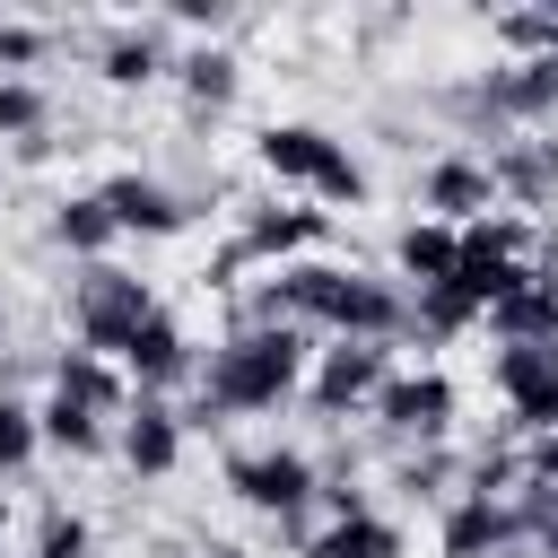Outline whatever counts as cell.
I'll return each instance as SVG.
<instances>
[{
	"mask_svg": "<svg viewBox=\"0 0 558 558\" xmlns=\"http://www.w3.org/2000/svg\"><path fill=\"white\" fill-rule=\"evenodd\" d=\"M0 532H9V497H0Z\"/></svg>",
	"mask_w": 558,
	"mask_h": 558,
	"instance_id": "cell-32",
	"label": "cell"
},
{
	"mask_svg": "<svg viewBox=\"0 0 558 558\" xmlns=\"http://www.w3.org/2000/svg\"><path fill=\"white\" fill-rule=\"evenodd\" d=\"M52 392H61V401H78V410H96V418L131 410V384H122L96 349H61V357H52Z\"/></svg>",
	"mask_w": 558,
	"mask_h": 558,
	"instance_id": "cell-16",
	"label": "cell"
},
{
	"mask_svg": "<svg viewBox=\"0 0 558 558\" xmlns=\"http://www.w3.org/2000/svg\"><path fill=\"white\" fill-rule=\"evenodd\" d=\"M209 558H244V549H209Z\"/></svg>",
	"mask_w": 558,
	"mask_h": 558,
	"instance_id": "cell-33",
	"label": "cell"
},
{
	"mask_svg": "<svg viewBox=\"0 0 558 558\" xmlns=\"http://www.w3.org/2000/svg\"><path fill=\"white\" fill-rule=\"evenodd\" d=\"M375 418H384L392 436H418V445H436V436L453 427V375H436V366H418V375H384V392H375Z\"/></svg>",
	"mask_w": 558,
	"mask_h": 558,
	"instance_id": "cell-9",
	"label": "cell"
},
{
	"mask_svg": "<svg viewBox=\"0 0 558 558\" xmlns=\"http://www.w3.org/2000/svg\"><path fill=\"white\" fill-rule=\"evenodd\" d=\"M331 235V209H253L244 218V235H235V253L244 262H279L288 270V253H314Z\"/></svg>",
	"mask_w": 558,
	"mask_h": 558,
	"instance_id": "cell-13",
	"label": "cell"
},
{
	"mask_svg": "<svg viewBox=\"0 0 558 558\" xmlns=\"http://www.w3.org/2000/svg\"><path fill=\"white\" fill-rule=\"evenodd\" d=\"M0 140H17L26 157L52 148V96L35 78H0Z\"/></svg>",
	"mask_w": 558,
	"mask_h": 558,
	"instance_id": "cell-21",
	"label": "cell"
},
{
	"mask_svg": "<svg viewBox=\"0 0 558 558\" xmlns=\"http://www.w3.org/2000/svg\"><path fill=\"white\" fill-rule=\"evenodd\" d=\"M305 558H401V532L384 514H349V523H323L305 541Z\"/></svg>",
	"mask_w": 558,
	"mask_h": 558,
	"instance_id": "cell-22",
	"label": "cell"
},
{
	"mask_svg": "<svg viewBox=\"0 0 558 558\" xmlns=\"http://www.w3.org/2000/svg\"><path fill=\"white\" fill-rule=\"evenodd\" d=\"M523 471H532V480H549V488H558V436H532V453H523Z\"/></svg>",
	"mask_w": 558,
	"mask_h": 558,
	"instance_id": "cell-31",
	"label": "cell"
},
{
	"mask_svg": "<svg viewBox=\"0 0 558 558\" xmlns=\"http://www.w3.org/2000/svg\"><path fill=\"white\" fill-rule=\"evenodd\" d=\"M523 523H514V497H453L445 514V558H488V549H514Z\"/></svg>",
	"mask_w": 558,
	"mask_h": 558,
	"instance_id": "cell-14",
	"label": "cell"
},
{
	"mask_svg": "<svg viewBox=\"0 0 558 558\" xmlns=\"http://www.w3.org/2000/svg\"><path fill=\"white\" fill-rule=\"evenodd\" d=\"M497 340H558V270H532L506 305H488Z\"/></svg>",
	"mask_w": 558,
	"mask_h": 558,
	"instance_id": "cell-17",
	"label": "cell"
},
{
	"mask_svg": "<svg viewBox=\"0 0 558 558\" xmlns=\"http://www.w3.org/2000/svg\"><path fill=\"white\" fill-rule=\"evenodd\" d=\"M227 488H235L244 506L279 514L288 532H296V523H305V506L323 497V480H314V462H305L296 445H270V453H235V462H227Z\"/></svg>",
	"mask_w": 558,
	"mask_h": 558,
	"instance_id": "cell-4",
	"label": "cell"
},
{
	"mask_svg": "<svg viewBox=\"0 0 558 558\" xmlns=\"http://www.w3.org/2000/svg\"><path fill=\"white\" fill-rule=\"evenodd\" d=\"M471 323H480V305H471V296H462L453 279H445V288H418V296H410V331H427V340H453V331H471Z\"/></svg>",
	"mask_w": 558,
	"mask_h": 558,
	"instance_id": "cell-25",
	"label": "cell"
},
{
	"mask_svg": "<svg viewBox=\"0 0 558 558\" xmlns=\"http://www.w3.org/2000/svg\"><path fill=\"white\" fill-rule=\"evenodd\" d=\"M35 427H44V445H52V453H105V418H96V410H78V401H61V392L35 410Z\"/></svg>",
	"mask_w": 558,
	"mask_h": 558,
	"instance_id": "cell-24",
	"label": "cell"
},
{
	"mask_svg": "<svg viewBox=\"0 0 558 558\" xmlns=\"http://www.w3.org/2000/svg\"><path fill=\"white\" fill-rule=\"evenodd\" d=\"M52 52V26H26V17H0V70H35Z\"/></svg>",
	"mask_w": 558,
	"mask_h": 558,
	"instance_id": "cell-28",
	"label": "cell"
},
{
	"mask_svg": "<svg viewBox=\"0 0 558 558\" xmlns=\"http://www.w3.org/2000/svg\"><path fill=\"white\" fill-rule=\"evenodd\" d=\"M96 201L113 209V227H122V235H174V227L192 218V201H183L174 183L140 174V166H131V174H105V183H96Z\"/></svg>",
	"mask_w": 558,
	"mask_h": 558,
	"instance_id": "cell-10",
	"label": "cell"
},
{
	"mask_svg": "<svg viewBox=\"0 0 558 558\" xmlns=\"http://www.w3.org/2000/svg\"><path fill=\"white\" fill-rule=\"evenodd\" d=\"M488 375H497V392H506L514 427L558 436V340H506Z\"/></svg>",
	"mask_w": 558,
	"mask_h": 558,
	"instance_id": "cell-5",
	"label": "cell"
},
{
	"mask_svg": "<svg viewBox=\"0 0 558 558\" xmlns=\"http://www.w3.org/2000/svg\"><path fill=\"white\" fill-rule=\"evenodd\" d=\"M296 384H305V331H296V323H244V331H227V340L209 349V366H201V410H192V418H209V410L253 418V410H279Z\"/></svg>",
	"mask_w": 558,
	"mask_h": 558,
	"instance_id": "cell-1",
	"label": "cell"
},
{
	"mask_svg": "<svg viewBox=\"0 0 558 558\" xmlns=\"http://www.w3.org/2000/svg\"><path fill=\"white\" fill-rule=\"evenodd\" d=\"M166 70H174V44H166L157 17H131V26H113V35L96 44V78H105V87H148V78H166Z\"/></svg>",
	"mask_w": 558,
	"mask_h": 558,
	"instance_id": "cell-12",
	"label": "cell"
},
{
	"mask_svg": "<svg viewBox=\"0 0 558 558\" xmlns=\"http://www.w3.org/2000/svg\"><path fill=\"white\" fill-rule=\"evenodd\" d=\"M462 113H480V122H541V113H558V61L532 52V61L488 70V78L462 96Z\"/></svg>",
	"mask_w": 558,
	"mask_h": 558,
	"instance_id": "cell-6",
	"label": "cell"
},
{
	"mask_svg": "<svg viewBox=\"0 0 558 558\" xmlns=\"http://www.w3.org/2000/svg\"><path fill=\"white\" fill-rule=\"evenodd\" d=\"M497 35L514 44V61H532V52H549V61H558V0H549V9H506V17H497Z\"/></svg>",
	"mask_w": 558,
	"mask_h": 558,
	"instance_id": "cell-26",
	"label": "cell"
},
{
	"mask_svg": "<svg viewBox=\"0 0 558 558\" xmlns=\"http://www.w3.org/2000/svg\"><path fill=\"white\" fill-rule=\"evenodd\" d=\"M174 17H183V26H209V35H218V26H227V0H174Z\"/></svg>",
	"mask_w": 558,
	"mask_h": 558,
	"instance_id": "cell-30",
	"label": "cell"
},
{
	"mask_svg": "<svg viewBox=\"0 0 558 558\" xmlns=\"http://www.w3.org/2000/svg\"><path fill=\"white\" fill-rule=\"evenodd\" d=\"M52 235H61L70 253H87V262H105V244H113L122 227H113V209H105L96 192H78V201H61V209H52Z\"/></svg>",
	"mask_w": 558,
	"mask_h": 558,
	"instance_id": "cell-23",
	"label": "cell"
},
{
	"mask_svg": "<svg viewBox=\"0 0 558 558\" xmlns=\"http://www.w3.org/2000/svg\"><path fill=\"white\" fill-rule=\"evenodd\" d=\"M488 166H497V192H514V201H549L558 192V148L549 140H506Z\"/></svg>",
	"mask_w": 558,
	"mask_h": 558,
	"instance_id": "cell-19",
	"label": "cell"
},
{
	"mask_svg": "<svg viewBox=\"0 0 558 558\" xmlns=\"http://www.w3.org/2000/svg\"><path fill=\"white\" fill-rule=\"evenodd\" d=\"M148 314H157L148 279H131V270H113V262H87V270H78V296H70V331H78V349L122 357L131 331H140Z\"/></svg>",
	"mask_w": 558,
	"mask_h": 558,
	"instance_id": "cell-3",
	"label": "cell"
},
{
	"mask_svg": "<svg viewBox=\"0 0 558 558\" xmlns=\"http://www.w3.org/2000/svg\"><path fill=\"white\" fill-rule=\"evenodd\" d=\"M253 157H262V174L305 183L323 209H357V201H366V166H357L331 131H314V122H270V131L253 140Z\"/></svg>",
	"mask_w": 558,
	"mask_h": 558,
	"instance_id": "cell-2",
	"label": "cell"
},
{
	"mask_svg": "<svg viewBox=\"0 0 558 558\" xmlns=\"http://www.w3.org/2000/svg\"><path fill=\"white\" fill-rule=\"evenodd\" d=\"M174 78H183L192 105H227V96L244 87V61H235L227 44H192V52H174Z\"/></svg>",
	"mask_w": 558,
	"mask_h": 558,
	"instance_id": "cell-20",
	"label": "cell"
},
{
	"mask_svg": "<svg viewBox=\"0 0 558 558\" xmlns=\"http://www.w3.org/2000/svg\"><path fill=\"white\" fill-rule=\"evenodd\" d=\"M392 262H401V279H418V288H445V279L462 270V227H436V218H418V227H401Z\"/></svg>",
	"mask_w": 558,
	"mask_h": 558,
	"instance_id": "cell-18",
	"label": "cell"
},
{
	"mask_svg": "<svg viewBox=\"0 0 558 558\" xmlns=\"http://www.w3.org/2000/svg\"><path fill=\"white\" fill-rule=\"evenodd\" d=\"M122 462H131L140 480H166V471L183 462V418H174L166 401H131V418H122Z\"/></svg>",
	"mask_w": 558,
	"mask_h": 558,
	"instance_id": "cell-15",
	"label": "cell"
},
{
	"mask_svg": "<svg viewBox=\"0 0 558 558\" xmlns=\"http://www.w3.org/2000/svg\"><path fill=\"white\" fill-rule=\"evenodd\" d=\"M418 201L436 209V227H480L497 209V166L471 157V148H445L427 174H418Z\"/></svg>",
	"mask_w": 558,
	"mask_h": 558,
	"instance_id": "cell-7",
	"label": "cell"
},
{
	"mask_svg": "<svg viewBox=\"0 0 558 558\" xmlns=\"http://www.w3.org/2000/svg\"><path fill=\"white\" fill-rule=\"evenodd\" d=\"M35 445H44V427H35V410L0 392V471H26V462H35Z\"/></svg>",
	"mask_w": 558,
	"mask_h": 558,
	"instance_id": "cell-27",
	"label": "cell"
},
{
	"mask_svg": "<svg viewBox=\"0 0 558 558\" xmlns=\"http://www.w3.org/2000/svg\"><path fill=\"white\" fill-rule=\"evenodd\" d=\"M122 375L140 384V401L174 392V384L192 375V340H183V323H174V314H148V323L131 331V349H122Z\"/></svg>",
	"mask_w": 558,
	"mask_h": 558,
	"instance_id": "cell-11",
	"label": "cell"
},
{
	"mask_svg": "<svg viewBox=\"0 0 558 558\" xmlns=\"http://www.w3.org/2000/svg\"><path fill=\"white\" fill-rule=\"evenodd\" d=\"M384 375H392V357H384V340H331V349L314 357V375H305V392H314V410H323V418H340V410H357V401H375V392H384Z\"/></svg>",
	"mask_w": 558,
	"mask_h": 558,
	"instance_id": "cell-8",
	"label": "cell"
},
{
	"mask_svg": "<svg viewBox=\"0 0 558 558\" xmlns=\"http://www.w3.org/2000/svg\"><path fill=\"white\" fill-rule=\"evenodd\" d=\"M35 558H87V523H78V514H44Z\"/></svg>",
	"mask_w": 558,
	"mask_h": 558,
	"instance_id": "cell-29",
	"label": "cell"
}]
</instances>
